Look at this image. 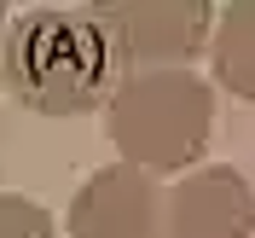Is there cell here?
<instances>
[{
	"label": "cell",
	"instance_id": "cell-1",
	"mask_svg": "<svg viewBox=\"0 0 255 238\" xmlns=\"http://www.w3.org/2000/svg\"><path fill=\"white\" fill-rule=\"evenodd\" d=\"M122 52L99 29L93 12H29L6 41V87L23 111L81 116L116 99Z\"/></svg>",
	"mask_w": 255,
	"mask_h": 238
},
{
	"label": "cell",
	"instance_id": "cell-2",
	"mask_svg": "<svg viewBox=\"0 0 255 238\" xmlns=\"http://www.w3.org/2000/svg\"><path fill=\"white\" fill-rule=\"evenodd\" d=\"M215 128V87L191 70H139L122 76L116 99L105 105V134L122 163L145 175L191 169Z\"/></svg>",
	"mask_w": 255,
	"mask_h": 238
},
{
	"label": "cell",
	"instance_id": "cell-3",
	"mask_svg": "<svg viewBox=\"0 0 255 238\" xmlns=\"http://www.w3.org/2000/svg\"><path fill=\"white\" fill-rule=\"evenodd\" d=\"M87 12L99 17V29L111 35L122 58L145 70H186V58L209 35L215 6L209 0H99Z\"/></svg>",
	"mask_w": 255,
	"mask_h": 238
},
{
	"label": "cell",
	"instance_id": "cell-4",
	"mask_svg": "<svg viewBox=\"0 0 255 238\" xmlns=\"http://www.w3.org/2000/svg\"><path fill=\"white\" fill-rule=\"evenodd\" d=\"M162 209H168V192H157V180L145 169L111 163V169L87 175L81 192L70 198V233L76 238H162Z\"/></svg>",
	"mask_w": 255,
	"mask_h": 238
},
{
	"label": "cell",
	"instance_id": "cell-5",
	"mask_svg": "<svg viewBox=\"0 0 255 238\" xmlns=\"http://www.w3.org/2000/svg\"><path fill=\"white\" fill-rule=\"evenodd\" d=\"M255 192L238 169H191L162 209V238H250Z\"/></svg>",
	"mask_w": 255,
	"mask_h": 238
},
{
	"label": "cell",
	"instance_id": "cell-6",
	"mask_svg": "<svg viewBox=\"0 0 255 238\" xmlns=\"http://www.w3.org/2000/svg\"><path fill=\"white\" fill-rule=\"evenodd\" d=\"M215 76H221L226 93L255 99V0L221 6V23H215Z\"/></svg>",
	"mask_w": 255,
	"mask_h": 238
},
{
	"label": "cell",
	"instance_id": "cell-7",
	"mask_svg": "<svg viewBox=\"0 0 255 238\" xmlns=\"http://www.w3.org/2000/svg\"><path fill=\"white\" fill-rule=\"evenodd\" d=\"M0 238H52V215L41 204H29L23 192L0 198Z\"/></svg>",
	"mask_w": 255,
	"mask_h": 238
}]
</instances>
